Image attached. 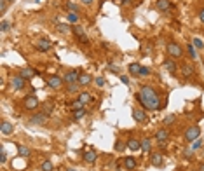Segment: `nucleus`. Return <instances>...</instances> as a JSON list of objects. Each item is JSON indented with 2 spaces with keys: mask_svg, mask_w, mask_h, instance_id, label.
I'll return each instance as SVG.
<instances>
[{
  "mask_svg": "<svg viewBox=\"0 0 204 171\" xmlns=\"http://www.w3.org/2000/svg\"><path fill=\"white\" fill-rule=\"evenodd\" d=\"M0 131H2V135H12L14 131V126L11 122H7V121H2V127H0Z\"/></svg>",
  "mask_w": 204,
  "mask_h": 171,
  "instance_id": "nucleus-16",
  "label": "nucleus"
},
{
  "mask_svg": "<svg viewBox=\"0 0 204 171\" xmlns=\"http://www.w3.org/2000/svg\"><path fill=\"white\" fill-rule=\"evenodd\" d=\"M11 86H12V89H16V91H21L25 86H26V79H23L21 75H14V77H11Z\"/></svg>",
  "mask_w": 204,
  "mask_h": 171,
  "instance_id": "nucleus-4",
  "label": "nucleus"
},
{
  "mask_svg": "<svg viewBox=\"0 0 204 171\" xmlns=\"http://www.w3.org/2000/svg\"><path fill=\"white\" fill-rule=\"evenodd\" d=\"M117 171H126V168H117Z\"/></svg>",
  "mask_w": 204,
  "mask_h": 171,
  "instance_id": "nucleus-52",
  "label": "nucleus"
},
{
  "mask_svg": "<svg viewBox=\"0 0 204 171\" xmlns=\"http://www.w3.org/2000/svg\"><path fill=\"white\" fill-rule=\"evenodd\" d=\"M199 171H204V162L202 164H199Z\"/></svg>",
  "mask_w": 204,
  "mask_h": 171,
  "instance_id": "nucleus-50",
  "label": "nucleus"
},
{
  "mask_svg": "<svg viewBox=\"0 0 204 171\" xmlns=\"http://www.w3.org/2000/svg\"><path fill=\"white\" fill-rule=\"evenodd\" d=\"M164 68L169 72V74H176V63L173 59H166L164 61Z\"/></svg>",
  "mask_w": 204,
  "mask_h": 171,
  "instance_id": "nucleus-20",
  "label": "nucleus"
},
{
  "mask_svg": "<svg viewBox=\"0 0 204 171\" xmlns=\"http://www.w3.org/2000/svg\"><path fill=\"white\" fill-rule=\"evenodd\" d=\"M86 114H87V112H86V108H79V110H73V119H75V121H80V119L84 117Z\"/></svg>",
  "mask_w": 204,
  "mask_h": 171,
  "instance_id": "nucleus-26",
  "label": "nucleus"
},
{
  "mask_svg": "<svg viewBox=\"0 0 204 171\" xmlns=\"http://www.w3.org/2000/svg\"><path fill=\"white\" fill-rule=\"evenodd\" d=\"M37 74H39V72H37V70H33V68H23V70H21V74H19V75H21L23 79L30 80V79H33V77H35Z\"/></svg>",
  "mask_w": 204,
  "mask_h": 171,
  "instance_id": "nucleus-15",
  "label": "nucleus"
},
{
  "mask_svg": "<svg viewBox=\"0 0 204 171\" xmlns=\"http://www.w3.org/2000/svg\"><path fill=\"white\" fill-rule=\"evenodd\" d=\"M168 54L171 58H174V59H178V58H182L183 51H182V47H180V44H176V42H169L168 44Z\"/></svg>",
  "mask_w": 204,
  "mask_h": 171,
  "instance_id": "nucleus-3",
  "label": "nucleus"
},
{
  "mask_svg": "<svg viewBox=\"0 0 204 171\" xmlns=\"http://www.w3.org/2000/svg\"><path fill=\"white\" fill-rule=\"evenodd\" d=\"M128 149H131V150L141 149V141H138L136 138H129V140H128Z\"/></svg>",
  "mask_w": 204,
  "mask_h": 171,
  "instance_id": "nucleus-21",
  "label": "nucleus"
},
{
  "mask_svg": "<svg viewBox=\"0 0 204 171\" xmlns=\"http://www.w3.org/2000/svg\"><path fill=\"white\" fill-rule=\"evenodd\" d=\"M5 161H7V154H5V149L2 147V149H0V162L5 164Z\"/></svg>",
  "mask_w": 204,
  "mask_h": 171,
  "instance_id": "nucleus-37",
  "label": "nucleus"
},
{
  "mask_svg": "<svg viewBox=\"0 0 204 171\" xmlns=\"http://www.w3.org/2000/svg\"><path fill=\"white\" fill-rule=\"evenodd\" d=\"M201 147H202V140H201V138H197V140H194L190 143V149L194 150V152H195V150H199Z\"/></svg>",
  "mask_w": 204,
  "mask_h": 171,
  "instance_id": "nucleus-31",
  "label": "nucleus"
},
{
  "mask_svg": "<svg viewBox=\"0 0 204 171\" xmlns=\"http://www.w3.org/2000/svg\"><path fill=\"white\" fill-rule=\"evenodd\" d=\"M79 77H80V74L77 70H72V72H68L67 75H65V82L67 84H75V82H79Z\"/></svg>",
  "mask_w": 204,
  "mask_h": 171,
  "instance_id": "nucleus-9",
  "label": "nucleus"
},
{
  "mask_svg": "<svg viewBox=\"0 0 204 171\" xmlns=\"http://www.w3.org/2000/svg\"><path fill=\"white\" fill-rule=\"evenodd\" d=\"M9 28H11V23L9 21H5V19H4V21L0 23V30L4 31V33H5V31H9Z\"/></svg>",
  "mask_w": 204,
  "mask_h": 171,
  "instance_id": "nucleus-35",
  "label": "nucleus"
},
{
  "mask_svg": "<svg viewBox=\"0 0 204 171\" xmlns=\"http://www.w3.org/2000/svg\"><path fill=\"white\" fill-rule=\"evenodd\" d=\"M91 82H93V77H91L89 74H86V72H82L80 77H79V84L80 86H89Z\"/></svg>",
  "mask_w": 204,
  "mask_h": 171,
  "instance_id": "nucleus-17",
  "label": "nucleus"
},
{
  "mask_svg": "<svg viewBox=\"0 0 204 171\" xmlns=\"http://www.w3.org/2000/svg\"><path fill=\"white\" fill-rule=\"evenodd\" d=\"M115 150L117 152H122V150H124V143H122V141H117L115 143Z\"/></svg>",
  "mask_w": 204,
  "mask_h": 171,
  "instance_id": "nucleus-43",
  "label": "nucleus"
},
{
  "mask_svg": "<svg viewBox=\"0 0 204 171\" xmlns=\"http://www.w3.org/2000/svg\"><path fill=\"white\" fill-rule=\"evenodd\" d=\"M58 31L59 33H68V31H70V26H68V25H58Z\"/></svg>",
  "mask_w": 204,
  "mask_h": 171,
  "instance_id": "nucleus-36",
  "label": "nucleus"
},
{
  "mask_svg": "<svg viewBox=\"0 0 204 171\" xmlns=\"http://www.w3.org/2000/svg\"><path fill=\"white\" fill-rule=\"evenodd\" d=\"M140 70H141V65H140V63H131V65H129V72L133 75H138Z\"/></svg>",
  "mask_w": 204,
  "mask_h": 171,
  "instance_id": "nucleus-25",
  "label": "nucleus"
},
{
  "mask_svg": "<svg viewBox=\"0 0 204 171\" xmlns=\"http://www.w3.org/2000/svg\"><path fill=\"white\" fill-rule=\"evenodd\" d=\"M133 117H134V121H136V122H140V124H145V122H146V114L143 112V110L134 108V110H133Z\"/></svg>",
  "mask_w": 204,
  "mask_h": 171,
  "instance_id": "nucleus-11",
  "label": "nucleus"
},
{
  "mask_svg": "<svg viewBox=\"0 0 204 171\" xmlns=\"http://www.w3.org/2000/svg\"><path fill=\"white\" fill-rule=\"evenodd\" d=\"M136 98L140 100V103H141L146 110H157L160 107V98L152 86H143V88L140 89Z\"/></svg>",
  "mask_w": 204,
  "mask_h": 171,
  "instance_id": "nucleus-1",
  "label": "nucleus"
},
{
  "mask_svg": "<svg viewBox=\"0 0 204 171\" xmlns=\"http://www.w3.org/2000/svg\"><path fill=\"white\" fill-rule=\"evenodd\" d=\"M18 154L21 157H28V155H30V149L25 147V145H18Z\"/></svg>",
  "mask_w": 204,
  "mask_h": 171,
  "instance_id": "nucleus-24",
  "label": "nucleus"
},
{
  "mask_svg": "<svg viewBox=\"0 0 204 171\" xmlns=\"http://www.w3.org/2000/svg\"><path fill=\"white\" fill-rule=\"evenodd\" d=\"M47 117H49V115H45L44 112H42V114H39V115H33V117H31V122H33V124H45Z\"/></svg>",
  "mask_w": 204,
  "mask_h": 171,
  "instance_id": "nucleus-19",
  "label": "nucleus"
},
{
  "mask_svg": "<svg viewBox=\"0 0 204 171\" xmlns=\"http://www.w3.org/2000/svg\"><path fill=\"white\" fill-rule=\"evenodd\" d=\"M77 100H80V101H82V103L86 105V103H89V101H93V96H91L89 93H80Z\"/></svg>",
  "mask_w": 204,
  "mask_h": 171,
  "instance_id": "nucleus-23",
  "label": "nucleus"
},
{
  "mask_svg": "<svg viewBox=\"0 0 204 171\" xmlns=\"http://www.w3.org/2000/svg\"><path fill=\"white\" fill-rule=\"evenodd\" d=\"M155 7L159 11H162V12H166V11H169L171 7H173V4L169 2V0H157L155 2Z\"/></svg>",
  "mask_w": 204,
  "mask_h": 171,
  "instance_id": "nucleus-13",
  "label": "nucleus"
},
{
  "mask_svg": "<svg viewBox=\"0 0 204 171\" xmlns=\"http://www.w3.org/2000/svg\"><path fill=\"white\" fill-rule=\"evenodd\" d=\"M39 98L37 96H33V94H31V96H26L25 98V108L26 110H35L37 107H39Z\"/></svg>",
  "mask_w": 204,
  "mask_h": 171,
  "instance_id": "nucleus-6",
  "label": "nucleus"
},
{
  "mask_svg": "<svg viewBox=\"0 0 204 171\" xmlns=\"http://www.w3.org/2000/svg\"><path fill=\"white\" fill-rule=\"evenodd\" d=\"M162 161H164V155H162V154L160 152H154L150 155V162H152V166H162Z\"/></svg>",
  "mask_w": 204,
  "mask_h": 171,
  "instance_id": "nucleus-10",
  "label": "nucleus"
},
{
  "mask_svg": "<svg viewBox=\"0 0 204 171\" xmlns=\"http://www.w3.org/2000/svg\"><path fill=\"white\" fill-rule=\"evenodd\" d=\"M199 19H201V23H204V9H201V12H199Z\"/></svg>",
  "mask_w": 204,
  "mask_h": 171,
  "instance_id": "nucleus-48",
  "label": "nucleus"
},
{
  "mask_svg": "<svg viewBox=\"0 0 204 171\" xmlns=\"http://www.w3.org/2000/svg\"><path fill=\"white\" fill-rule=\"evenodd\" d=\"M96 159H98V154L94 152V150H89V152H86V154H84V161H86V162H89V164L96 162Z\"/></svg>",
  "mask_w": 204,
  "mask_h": 171,
  "instance_id": "nucleus-18",
  "label": "nucleus"
},
{
  "mask_svg": "<svg viewBox=\"0 0 204 171\" xmlns=\"http://www.w3.org/2000/svg\"><path fill=\"white\" fill-rule=\"evenodd\" d=\"M150 140H148V138H143L141 140V150H145V152H148V150H150Z\"/></svg>",
  "mask_w": 204,
  "mask_h": 171,
  "instance_id": "nucleus-33",
  "label": "nucleus"
},
{
  "mask_svg": "<svg viewBox=\"0 0 204 171\" xmlns=\"http://www.w3.org/2000/svg\"><path fill=\"white\" fill-rule=\"evenodd\" d=\"M40 169H42V171H53L54 166H53V162H51V161H44L42 164H40Z\"/></svg>",
  "mask_w": 204,
  "mask_h": 171,
  "instance_id": "nucleus-28",
  "label": "nucleus"
},
{
  "mask_svg": "<svg viewBox=\"0 0 204 171\" xmlns=\"http://www.w3.org/2000/svg\"><path fill=\"white\" fill-rule=\"evenodd\" d=\"M136 166H138V162H136V159H134L133 155H128V157L124 159V168H126L128 171L136 169Z\"/></svg>",
  "mask_w": 204,
  "mask_h": 171,
  "instance_id": "nucleus-12",
  "label": "nucleus"
},
{
  "mask_svg": "<svg viewBox=\"0 0 204 171\" xmlns=\"http://www.w3.org/2000/svg\"><path fill=\"white\" fill-rule=\"evenodd\" d=\"M72 31H73V33H75V37H77V39L80 40V42H84V44H87V42H89L87 35H86V31L82 30V28H80L79 25H75V26L72 28Z\"/></svg>",
  "mask_w": 204,
  "mask_h": 171,
  "instance_id": "nucleus-7",
  "label": "nucleus"
},
{
  "mask_svg": "<svg viewBox=\"0 0 204 171\" xmlns=\"http://www.w3.org/2000/svg\"><path fill=\"white\" fill-rule=\"evenodd\" d=\"M187 49H188V54H190V58H194V59H195V58H197V49L194 47V44H188V45H187Z\"/></svg>",
  "mask_w": 204,
  "mask_h": 171,
  "instance_id": "nucleus-34",
  "label": "nucleus"
},
{
  "mask_svg": "<svg viewBox=\"0 0 204 171\" xmlns=\"http://www.w3.org/2000/svg\"><path fill=\"white\" fill-rule=\"evenodd\" d=\"M67 19H68V23H73V25H77V21H79V14H77V12H68Z\"/></svg>",
  "mask_w": 204,
  "mask_h": 171,
  "instance_id": "nucleus-30",
  "label": "nucleus"
},
{
  "mask_svg": "<svg viewBox=\"0 0 204 171\" xmlns=\"http://www.w3.org/2000/svg\"><path fill=\"white\" fill-rule=\"evenodd\" d=\"M201 136V127L199 126H190V127H187V131H185V140L187 141H194V140H197Z\"/></svg>",
  "mask_w": 204,
  "mask_h": 171,
  "instance_id": "nucleus-2",
  "label": "nucleus"
},
{
  "mask_svg": "<svg viewBox=\"0 0 204 171\" xmlns=\"http://www.w3.org/2000/svg\"><path fill=\"white\" fill-rule=\"evenodd\" d=\"M5 9H7V0H0V12L4 14Z\"/></svg>",
  "mask_w": 204,
  "mask_h": 171,
  "instance_id": "nucleus-41",
  "label": "nucleus"
},
{
  "mask_svg": "<svg viewBox=\"0 0 204 171\" xmlns=\"http://www.w3.org/2000/svg\"><path fill=\"white\" fill-rule=\"evenodd\" d=\"M140 77H148V75H150V70H148V68H146V66H141V70H140Z\"/></svg>",
  "mask_w": 204,
  "mask_h": 171,
  "instance_id": "nucleus-39",
  "label": "nucleus"
},
{
  "mask_svg": "<svg viewBox=\"0 0 204 171\" xmlns=\"http://www.w3.org/2000/svg\"><path fill=\"white\" fill-rule=\"evenodd\" d=\"M192 154H194V150H192V149H187V150H185V157H187V159H192Z\"/></svg>",
  "mask_w": 204,
  "mask_h": 171,
  "instance_id": "nucleus-46",
  "label": "nucleus"
},
{
  "mask_svg": "<svg viewBox=\"0 0 204 171\" xmlns=\"http://www.w3.org/2000/svg\"><path fill=\"white\" fill-rule=\"evenodd\" d=\"M82 2H84V4H91V2H93V0H82Z\"/></svg>",
  "mask_w": 204,
  "mask_h": 171,
  "instance_id": "nucleus-51",
  "label": "nucleus"
},
{
  "mask_svg": "<svg viewBox=\"0 0 204 171\" xmlns=\"http://www.w3.org/2000/svg\"><path fill=\"white\" fill-rule=\"evenodd\" d=\"M35 47H37V51H40V53H45V51H49V49L53 47V44H51L49 39H39L35 42Z\"/></svg>",
  "mask_w": 204,
  "mask_h": 171,
  "instance_id": "nucleus-5",
  "label": "nucleus"
},
{
  "mask_svg": "<svg viewBox=\"0 0 204 171\" xmlns=\"http://www.w3.org/2000/svg\"><path fill=\"white\" fill-rule=\"evenodd\" d=\"M79 86H80L79 82H75V84H70V88H68V93H72V94H73V93H77V91H79Z\"/></svg>",
  "mask_w": 204,
  "mask_h": 171,
  "instance_id": "nucleus-38",
  "label": "nucleus"
},
{
  "mask_svg": "<svg viewBox=\"0 0 204 171\" xmlns=\"http://www.w3.org/2000/svg\"><path fill=\"white\" fill-rule=\"evenodd\" d=\"M119 79H120V82L124 84V86H128V84H129V77H126V75H120Z\"/></svg>",
  "mask_w": 204,
  "mask_h": 171,
  "instance_id": "nucleus-45",
  "label": "nucleus"
},
{
  "mask_svg": "<svg viewBox=\"0 0 204 171\" xmlns=\"http://www.w3.org/2000/svg\"><path fill=\"white\" fill-rule=\"evenodd\" d=\"M94 82H96V86H100V88H103V86H105V79H103V77H96V80H94Z\"/></svg>",
  "mask_w": 204,
  "mask_h": 171,
  "instance_id": "nucleus-42",
  "label": "nucleus"
},
{
  "mask_svg": "<svg viewBox=\"0 0 204 171\" xmlns=\"http://www.w3.org/2000/svg\"><path fill=\"white\" fill-rule=\"evenodd\" d=\"M42 112H44L45 115H51L54 112V105L51 103V101H45L44 105H42Z\"/></svg>",
  "mask_w": 204,
  "mask_h": 171,
  "instance_id": "nucleus-22",
  "label": "nucleus"
},
{
  "mask_svg": "<svg viewBox=\"0 0 204 171\" xmlns=\"http://www.w3.org/2000/svg\"><path fill=\"white\" fill-rule=\"evenodd\" d=\"M120 2H122V4H131L133 0H120Z\"/></svg>",
  "mask_w": 204,
  "mask_h": 171,
  "instance_id": "nucleus-49",
  "label": "nucleus"
},
{
  "mask_svg": "<svg viewBox=\"0 0 204 171\" xmlns=\"http://www.w3.org/2000/svg\"><path fill=\"white\" fill-rule=\"evenodd\" d=\"M47 86L49 88H53V89H58L63 86V79L61 77H58V75H53V77H49L47 79Z\"/></svg>",
  "mask_w": 204,
  "mask_h": 171,
  "instance_id": "nucleus-8",
  "label": "nucleus"
},
{
  "mask_svg": "<svg viewBox=\"0 0 204 171\" xmlns=\"http://www.w3.org/2000/svg\"><path fill=\"white\" fill-rule=\"evenodd\" d=\"M108 68L112 70V74H119V68H117L115 65H108Z\"/></svg>",
  "mask_w": 204,
  "mask_h": 171,
  "instance_id": "nucleus-47",
  "label": "nucleus"
},
{
  "mask_svg": "<svg viewBox=\"0 0 204 171\" xmlns=\"http://www.w3.org/2000/svg\"><path fill=\"white\" fill-rule=\"evenodd\" d=\"M79 9H80V7L75 4V2H68V4H67V11H68V12H77V14H79Z\"/></svg>",
  "mask_w": 204,
  "mask_h": 171,
  "instance_id": "nucleus-27",
  "label": "nucleus"
},
{
  "mask_svg": "<svg viewBox=\"0 0 204 171\" xmlns=\"http://www.w3.org/2000/svg\"><path fill=\"white\" fill-rule=\"evenodd\" d=\"M168 138H169V133H168V129H166V127H162V129H159V131L155 133V140L159 141V143H164Z\"/></svg>",
  "mask_w": 204,
  "mask_h": 171,
  "instance_id": "nucleus-14",
  "label": "nucleus"
},
{
  "mask_svg": "<svg viewBox=\"0 0 204 171\" xmlns=\"http://www.w3.org/2000/svg\"><path fill=\"white\" fill-rule=\"evenodd\" d=\"M173 121H174V115H173V114H169L168 117L164 119V124H171V122H173Z\"/></svg>",
  "mask_w": 204,
  "mask_h": 171,
  "instance_id": "nucleus-44",
  "label": "nucleus"
},
{
  "mask_svg": "<svg viewBox=\"0 0 204 171\" xmlns=\"http://www.w3.org/2000/svg\"><path fill=\"white\" fill-rule=\"evenodd\" d=\"M182 74L185 75V77H190V75L194 74V68H192L190 65H183L182 66Z\"/></svg>",
  "mask_w": 204,
  "mask_h": 171,
  "instance_id": "nucleus-29",
  "label": "nucleus"
},
{
  "mask_svg": "<svg viewBox=\"0 0 204 171\" xmlns=\"http://www.w3.org/2000/svg\"><path fill=\"white\" fill-rule=\"evenodd\" d=\"M192 44H194L195 49H202V47H204V44H202V40H201V39H194V42H192Z\"/></svg>",
  "mask_w": 204,
  "mask_h": 171,
  "instance_id": "nucleus-40",
  "label": "nucleus"
},
{
  "mask_svg": "<svg viewBox=\"0 0 204 171\" xmlns=\"http://www.w3.org/2000/svg\"><path fill=\"white\" fill-rule=\"evenodd\" d=\"M70 108H72V110H79V108H84V103H82V101H80V100H75V101H73V103H70Z\"/></svg>",
  "mask_w": 204,
  "mask_h": 171,
  "instance_id": "nucleus-32",
  "label": "nucleus"
}]
</instances>
